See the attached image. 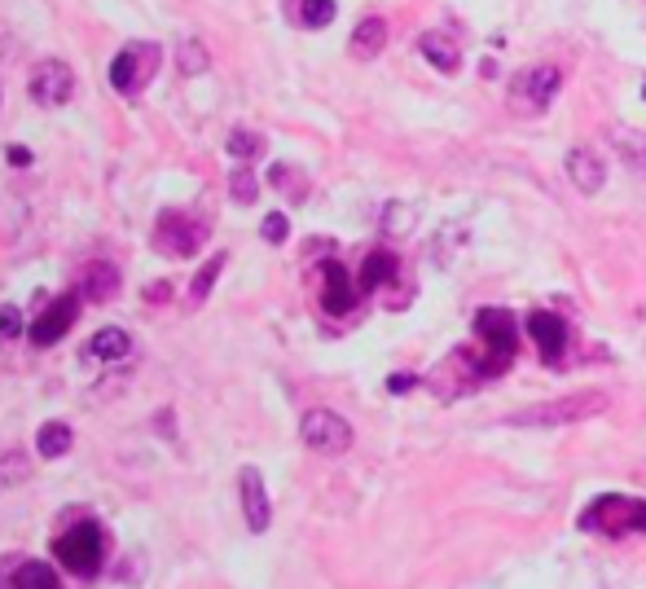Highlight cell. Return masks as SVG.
<instances>
[{"mask_svg":"<svg viewBox=\"0 0 646 589\" xmlns=\"http://www.w3.org/2000/svg\"><path fill=\"white\" fill-rule=\"evenodd\" d=\"M559 88H563V71L554 62H537V66H528V71H519L515 80H510V97H506V106H510V115H519V119H537L550 110V102L559 97Z\"/></svg>","mask_w":646,"mask_h":589,"instance_id":"cell-1","label":"cell"},{"mask_svg":"<svg viewBox=\"0 0 646 589\" xmlns=\"http://www.w3.org/2000/svg\"><path fill=\"white\" fill-rule=\"evenodd\" d=\"M475 335H480V343H484V361H480L484 379H493V374H501L510 361H515L519 326L506 308H480V313H475Z\"/></svg>","mask_w":646,"mask_h":589,"instance_id":"cell-2","label":"cell"},{"mask_svg":"<svg viewBox=\"0 0 646 589\" xmlns=\"http://www.w3.org/2000/svg\"><path fill=\"white\" fill-rule=\"evenodd\" d=\"M603 409H607L603 392H572L559 400H545V405L519 409V414H510L506 422L510 427H567V422H585V418L603 414Z\"/></svg>","mask_w":646,"mask_h":589,"instance_id":"cell-3","label":"cell"},{"mask_svg":"<svg viewBox=\"0 0 646 589\" xmlns=\"http://www.w3.org/2000/svg\"><path fill=\"white\" fill-rule=\"evenodd\" d=\"M585 532H607V537H629V532H646V502L625 493H607L581 515Z\"/></svg>","mask_w":646,"mask_h":589,"instance_id":"cell-4","label":"cell"},{"mask_svg":"<svg viewBox=\"0 0 646 589\" xmlns=\"http://www.w3.org/2000/svg\"><path fill=\"white\" fill-rule=\"evenodd\" d=\"M53 554H58V563H62L66 572L93 576L97 568H102V559H106V532H102V524L84 519V524L66 528L62 537L53 541Z\"/></svg>","mask_w":646,"mask_h":589,"instance_id":"cell-5","label":"cell"},{"mask_svg":"<svg viewBox=\"0 0 646 589\" xmlns=\"http://www.w3.org/2000/svg\"><path fill=\"white\" fill-rule=\"evenodd\" d=\"M159 58H163V49L150 40H137V44H128V49H119V58L110 62V88L124 97H137L141 88L154 80Z\"/></svg>","mask_w":646,"mask_h":589,"instance_id":"cell-6","label":"cell"},{"mask_svg":"<svg viewBox=\"0 0 646 589\" xmlns=\"http://www.w3.org/2000/svg\"><path fill=\"white\" fill-rule=\"evenodd\" d=\"M299 436H304L308 449L330 453V458L352 449V427L334 414V409H308L304 422H299Z\"/></svg>","mask_w":646,"mask_h":589,"instance_id":"cell-7","label":"cell"},{"mask_svg":"<svg viewBox=\"0 0 646 589\" xmlns=\"http://www.w3.org/2000/svg\"><path fill=\"white\" fill-rule=\"evenodd\" d=\"M80 291H66L62 299H53L44 313L27 326V339L36 343V348H53V343H62V335L75 326V317H80Z\"/></svg>","mask_w":646,"mask_h":589,"instance_id":"cell-8","label":"cell"},{"mask_svg":"<svg viewBox=\"0 0 646 589\" xmlns=\"http://www.w3.org/2000/svg\"><path fill=\"white\" fill-rule=\"evenodd\" d=\"M31 97L40 106H66L75 97V71L66 62H40L36 75H31Z\"/></svg>","mask_w":646,"mask_h":589,"instance_id":"cell-9","label":"cell"},{"mask_svg":"<svg viewBox=\"0 0 646 589\" xmlns=\"http://www.w3.org/2000/svg\"><path fill=\"white\" fill-rule=\"evenodd\" d=\"M528 335H532V343H537L541 357L550 365L563 361V352H567V321L559 313H550V308H532V313H528Z\"/></svg>","mask_w":646,"mask_h":589,"instance_id":"cell-10","label":"cell"},{"mask_svg":"<svg viewBox=\"0 0 646 589\" xmlns=\"http://www.w3.org/2000/svg\"><path fill=\"white\" fill-rule=\"evenodd\" d=\"M238 493H242V519H247L251 532H264L273 519V506H269V488H264V475L255 466H242L238 471Z\"/></svg>","mask_w":646,"mask_h":589,"instance_id":"cell-11","label":"cell"},{"mask_svg":"<svg viewBox=\"0 0 646 589\" xmlns=\"http://www.w3.org/2000/svg\"><path fill=\"white\" fill-rule=\"evenodd\" d=\"M356 295H361V286L352 282V273L343 269V264H321V308L334 317H343V313H352L356 308Z\"/></svg>","mask_w":646,"mask_h":589,"instance_id":"cell-12","label":"cell"},{"mask_svg":"<svg viewBox=\"0 0 646 589\" xmlns=\"http://www.w3.org/2000/svg\"><path fill=\"white\" fill-rule=\"evenodd\" d=\"M198 247H203V225L198 220L181 216V211H167V216L159 220V251L167 255H194Z\"/></svg>","mask_w":646,"mask_h":589,"instance_id":"cell-13","label":"cell"},{"mask_svg":"<svg viewBox=\"0 0 646 589\" xmlns=\"http://www.w3.org/2000/svg\"><path fill=\"white\" fill-rule=\"evenodd\" d=\"M563 168H567V181H572L581 194H598V190L607 185V168H603V159H598V154L589 150V146L567 150Z\"/></svg>","mask_w":646,"mask_h":589,"instance_id":"cell-14","label":"cell"},{"mask_svg":"<svg viewBox=\"0 0 646 589\" xmlns=\"http://www.w3.org/2000/svg\"><path fill=\"white\" fill-rule=\"evenodd\" d=\"M0 589H62L58 572L40 559H22L9 568V576H0Z\"/></svg>","mask_w":646,"mask_h":589,"instance_id":"cell-15","label":"cell"},{"mask_svg":"<svg viewBox=\"0 0 646 589\" xmlns=\"http://www.w3.org/2000/svg\"><path fill=\"white\" fill-rule=\"evenodd\" d=\"M128 352H132V335H128V330H119V326H102L93 339H88L84 357L102 365V361H124Z\"/></svg>","mask_w":646,"mask_h":589,"instance_id":"cell-16","label":"cell"},{"mask_svg":"<svg viewBox=\"0 0 646 589\" xmlns=\"http://www.w3.org/2000/svg\"><path fill=\"white\" fill-rule=\"evenodd\" d=\"M352 58H361V62H374L378 53L387 49V22L383 18H361L356 22V31H352Z\"/></svg>","mask_w":646,"mask_h":589,"instance_id":"cell-17","label":"cell"},{"mask_svg":"<svg viewBox=\"0 0 646 589\" xmlns=\"http://www.w3.org/2000/svg\"><path fill=\"white\" fill-rule=\"evenodd\" d=\"M418 49H422V58H427L431 66H436L440 75H453L458 71V62H462V53H458V44H453L444 31H427V36L418 40Z\"/></svg>","mask_w":646,"mask_h":589,"instance_id":"cell-18","label":"cell"},{"mask_svg":"<svg viewBox=\"0 0 646 589\" xmlns=\"http://www.w3.org/2000/svg\"><path fill=\"white\" fill-rule=\"evenodd\" d=\"M80 295H84V299H97V304L115 299V295H119V269H115V264H88Z\"/></svg>","mask_w":646,"mask_h":589,"instance_id":"cell-19","label":"cell"},{"mask_svg":"<svg viewBox=\"0 0 646 589\" xmlns=\"http://www.w3.org/2000/svg\"><path fill=\"white\" fill-rule=\"evenodd\" d=\"M387 282H396V255H392V251H374V255H365L361 277H356L361 295H365V291H378V286H387Z\"/></svg>","mask_w":646,"mask_h":589,"instance_id":"cell-20","label":"cell"},{"mask_svg":"<svg viewBox=\"0 0 646 589\" xmlns=\"http://www.w3.org/2000/svg\"><path fill=\"white\" fill-rule=\"evenodd\" d=\"M71 444H75V431L66 427V422H44V427L36 431L40 458H62V453H71Z\"/></svg>","mask_w":646,"mask_h":589,"instance_id":"cell-21","label":"cell"},{"mask_svg":"<svg viewBox=\"0 0 646 589\" xmlns=\"http://www.w3.org/2000/svg\"><path fill=\"white\" fill-rule=\"evenodd\" d=\"M225 150H229L238 163L260 159V154H264V137H260V132H251V128H233L229 141H225Z\"/></svg>","mask_w":646,"mask_h":589,"instance_id":"cell-22","label":"cell"},{"mask_svg":"<svg viewBox=\"0 0 646 589\" xmlns=\"http://www.w3.org/2000/svg\"><path fill=\"white\" fill-rule=\"evenodd\" d=\"M334 14H339V5H334V0H299V22H304L308 31L330 27Z\"/></svg>","mask_w":646,"mask_h":589,"instance_id":"cell-23","label":"cell"},{"mask_svg":"<svg viewBox=\"0 0 646 589\" xmlns=\"http://www.w3.org/2000/svg\"><path fill=\"white\" fill-rule=\"evenodd\" d=\"M616 150L625 154L633 168H646V128H616Z\"/></svg>","mask_w":646,"mask_h":589,"instance_id":"cell-24","label":"cell"},{"mask_svg":"<svg viewBox=\"0 0 646 589\" xmlns=\"http://www.w3.org/2000/svg\"><path fill=\"white\" fill-rule=\"evenodd\" d=\"M269 185H273V190H282V194H291V198H304L308 194V181L299 176V168H291V163H273Z\"/></svg>","mask_w":646,"mask_h":589,"instance_id":"cell-25","label":"cell"},{"mask_svg":"<svg viewBox=\"0 0 646 589\" xmlns=\"http://www.w3.org/2000/svg\"><path fill=\"white\" fill-rule=\"evenodd\" d=\"M176 66H181V75H203L207 71V49L198 40H181V49H176Z\"/></svg>","mask_w":646,"mask_h":589,"instance_id":"cell-26","label":"cell"},{"mask_svg":"<svg viewBox=\"0 0 646 589\" xmlns=\"http://www.w3.org/2000/svg\"><path fill=\"white\" fill-rule=\"evenodd\" d=\"M220 269H225V251H216V255H211V260L203 264V273L194 277V286H189V295H194L198 304H203V299L211 295V286H216V277H220Z\"/></svg>","mask_w":646,"mask_h":589,"instance_id":"cell-27","label":"cell"},{"mask_svg":"<svg viewBox=\"0 0 646 589\" xmlns=\"http://www.w3.org/2000/svg\"><path fill=\"white\" fill-rule=\"evenodd\" d=\"M229 194L238 198V203H255V194H260V181H255V172L247 168V163H238L229 176Z\"/></svg>","mask_w":646,"mask_h":589,"instance_id":"cell-28","label":"cell"},{"mask_svg":"<svg viewBox=\"0 0 646 589\" xmlns=\"http://www.w3.org/2000/svg\"><path fill=\"white\" fill-rule=\"evenodd\" d=\"M409 229H414V211H409L405 203L387 207V216H383V233H387V238H396V233H409Z\"/></svg>","mask_w":646,"mask_h":589,"instance_id":"cell-29","label":"cell"},{"mask_svg":"<svg viewBox=\"0 0 646 589\" xmlns=\"http://www.w3.org/2000/svg\"><path fill=\"white\" fill-rule=\"evenodd\" d=\"M260 233H264V242H286V233H291V220L282 216V211H269V216H264V225H260Z\"/></svg>","mask_w":646,"mask_h":589,"instance_id":"cell-30","label":"cell"},{"mask_svg":"<svg viewBox=\"0 0 646 589\" xmlns=\"http://www.w3.org/2000/svg\"><path fill=\"white\" fill-rule=\"evenodd\" d=\"M22 330H27V321H22V313L18 308H0V339L5 343H14Z\"/></svg>","mask_w":646,"mask_h":589,"instance_id":"cell-31","label":"cell"},{"mask_svg":"<svg viewBox=\"0 0 646 589\" xmlns=\"http://www.w3.org/2000/svg\"><path fill=\"white\" fill-rule=\"evenodd\" d=\"M414 383H418L414 374H405V370H400V374H392V379H387V392L400 396V392H409V387H414Z\"/></svg>","mask_w":646,"mask_h":589,"instance_id":"cell-32","label":"cell"},{"mask_svg":"<svg viewBox=\"0 0 646 589\" xmlns=\"http://www.w3.org/2000/svg\"><path fill=\"white\" fill-rule=\"evenodd\" d=\"M5 159L14 163V168H31V150H27V146H9Z\"/></svg>","mask_w":646,"mask_h":589,"instance_id":"cell-33","label":"cell"}]
</instances>
